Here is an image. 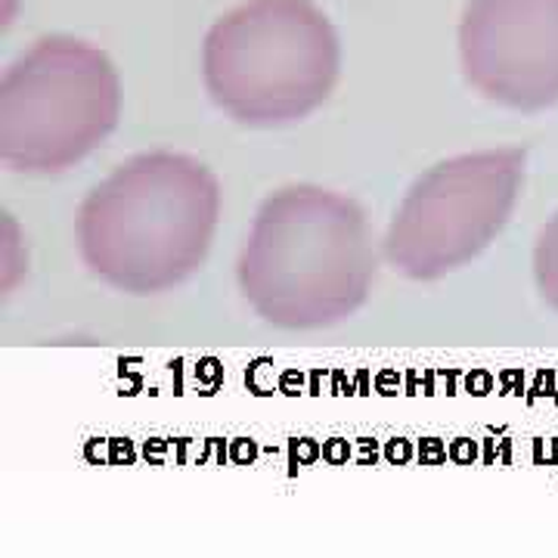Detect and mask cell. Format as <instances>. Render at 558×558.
I'll return each instance as SVG.
<instances>
[{"mask_svg": "<svg viewBox=\"0 0 558 558\" xmlns=\"http://www.w3.org/2000/svg\"><path fill=\"white\" fill-rule=\"evenodd\" d=\"M379 255L366 211L314 183L267 196L242 245L236 277L264 323L307 332L348 319L376 282Z\"/></svg>", "mask_w": 558, "mask_h": 558, "instance_id": "obj_1", "label": "cell"}, {"mask_svg": "<svg viewBox=\"0 0 558 558\" xmlns=\"http://www.w3.org/2000/svg\"><path fill=\"white\" fill-rule=\"evenodd\" d=\"M220 220V183L183 153H143L81 202L75 236L87 270L128 295H161L199 270Z\"/></svg>", "mask_w": 558, "mask_h": 558, "instance_id": "obj_2", "label": "cell"}, {"mask_svg": "<svg viewBox=\"0 0 558 558\" xmlns=\"http://www.w3.org/2000/svg\"><path fill=\"white\" fill-rule=\"evenodd\" d=\"M339 72V35L314 0H248L215 22L202 47L208 97L245 128L307 119Z\"/></svg>", "mask_w": 558, "mask_h": 558, "instance_id": "obj_3", "label": "cell"}, {"mask_svg": "<svg viewBox=\"0 0 558 558\" xmlns=\"http://www.w3.org/2000/svg\"><path fill=\"white\" fill-rule=\"evenodd\" d=\"M119 119V72L100 47L69 35L40 38L0 81V161L16 174H62Z\"/></svg>", "mask_w": 558, "mask_h": 558, "instance_id": "obj_4", "label": "cell"}, {"mask_svg": "<svg viewBox=\"0 0 558 558\" xmlns=\"http://www.w3.org/2000/svg\"><path fill=\"white\" fill-rule=\"evenodd\" d=\"M527 153L484 149L438 161L407 190L385 233V258L407 279H440L472 264L509 223Z\"/></svg>", "mask_w": 558, "mask_h": 558, "instance_id": "obj_5", "label": "cell"}, {"mask_svg": "<svg viewBox=\"0 0 558 558\" xmlns=\"http://www.w3.org/2000/svg\"><path fill=\"white\" fill-rule=\"evenodd\" d=\"M459 57L484 100L519 112L556 106L558 0H469Z\"/></svg>", "mask_w": 558, "mask_h": 558, "instance_id": "obj_6", "label": "cell"}, {"mask_svg": "<svg viewBox=\"0 0 558 558\" xmlns=\"http://www.w3.org/2000/svg\"><path fill=\"white\" fill-rule=\"evenodd\" d=\"M534 279H537L539 299L558 314V211L539 230L534 245Z\"/></svg>", "mask_w": 558, "mask_h": 558, "instance_id": "obj_7", "label": "cell"}]
</instances>
